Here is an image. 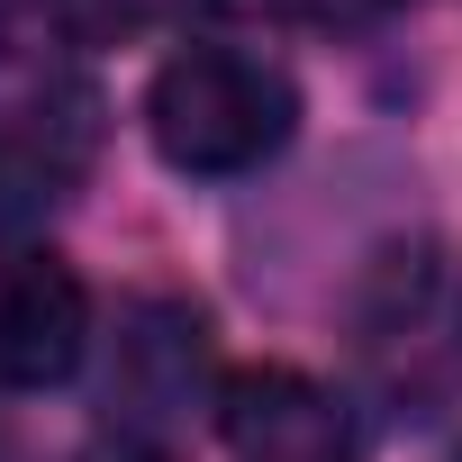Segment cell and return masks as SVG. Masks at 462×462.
<instances>
[{
    "mask_svg": "<svg viewBox=\"0 0 462 462\" xmlns=\"http://www.w3.org/2000/svg\"><path fill=\"white\" fill-rule=\"evenodd\" d=\"M91 345V291L64 254H10L0 263V381L46 390Z\"/></svg>",
    "mask_w": 462,
    "mask_h": 462,
    "instance_id": "3957f363",
    "label": "cell"
},
{
    "mask_svg": "<svg viewBox=\"0 0 462 462\" xmlns=\"http://www.w3.org/2000/svg\"><path fill=\"white\" fill-rule=\"evenodd\" d=\"M10 37H19V0H0V55H10Z\"/></svg>",
    "mask_w": 462,
    "mask_h": 462,
    "instance_id": "8992f818",
    "label": "cell"
},
{
    "mask_svg": "<svg viewBox=\"0 0 462 462\" xmlns=\"http://www.w3.org/2000/svg\"><path fill=\"white\" fill-rule=\"evenodd\" d=\"M453 462H462V453H453Z\"/></svg>",
    "mask_w": 462,
    "mask_h": 462,
    "instance_id": "52a82bcc",
    "label": "cell"
},
{
    "mask_svg": "<svg viewBox=\"0 0 462 462\" xmlns=\"http://www.w3.org/2000/svg\"><path fill=\"white\" fill-rule=\"evenodd\" d=\"M282 19H309V28H372L390 10H408V0H273Z\"/></svg>",
    "mask_w": 462,
    "mask_h": 462,
    "instance_id": "277c9868",
    "label": "cell"
},
{
    "mask_svg": "<svg viewBox=\"0 0 462 462\" xmlns=\"http://www.w3.org/2000/svg\"><path fill=\"white\" fill-rule=\"evenodd\" d=\"M217 435L236 462H354V408L291 372V363H245L217 390Z\"/></svg>",
    "mask_w": 462,
    "mask_h": 462,
    "instance_id": "7a4b0ae2",
    "label": "cell"
},
{
    "mask_svg": "<svg viewBox=\"0 0 462 462\" xmlns=\"http://www.w3.org/2000/svg\"><path fill=\"white\" fill-rule=\"evenodd\" d=\"M91 462H163V453H154V444H136V435H118V444H100Z\"/></svg>",
    "mask_w": 462,
    "mask_h": 462,
    "instance_id": "5b68a950",
    "label": "cell"
},
{
    "mask_svg": "<svg viewBox=\"0 0 462 462\" xmlns=\"http://www.w3.org/2000/svg\"><path fill=\"white\" fill-rule=\"evenodd\" d=\"M300 127V91L282 64L245 55V46H181L154 82H145V136L172 172L226 181L254 172L291 145Z\"/></svg>",
    "mask_w": 462,
    "mask_h": 462,
    "instance_id": "6da1fadb",
    "label": "cell"
}]
</instances>
